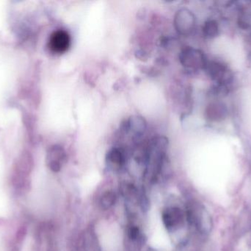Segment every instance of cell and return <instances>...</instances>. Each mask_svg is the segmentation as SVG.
I'll list each match as a JSON object with an SVG mask.
<instances>
[{
    "instance_id": "8fae6325",
    "label": "cell",
    "mask_w": 251,
    "mask_h": 251,
    "mask_svg": "<svg viewBox=\"0 0 251 251\" xmlns=\"http://www.w3.org/2000/svg\"><path fill=\"white\" fill-rule=\"evenodd\" d=\"M203 32L207 37H215L218 33V25L215 21L209 20L203 26Z\"/></svg>"
},
{
    "instance_id": "ba28073f",
    "label": "cell",
    "mask_w": 251,
    "mask_h": 251,
    "mask_svg": "<svg viewBox=\"0 0 251 251\" xmlns=\"http://www.w3.org/2000/svg\"><path fill=\"white\" fill-rule=\"evenodd\" d=\"M125 156L120 149H111L106 156L107 166L113 170H119L125 164Z\"/></svg>"
},
{
    "instance_id": "30bf717a",
    "label": "cell",
    "mask_w": 251,
    "mask_h": 251,
    "mask_svg": "<svg viewBox=\"0 0 251 251\" xmlns=\"http://www.w3.org/2000/svg\"><path fill=\"white\" fill-rule=\"evenodd\" d=\"M117 196L112 190H107L101 195L100 199V204L101 209L107 210L110 209L116 203Z\"/></svg>"
},
{
    "instance_id": "8992f818",
    "label": "cell",
    "mask_w": 251,
    "mask_h": 251,
    "mask_svg": "<svg viewBox=\"0 0 251 251\" xmlns=\"http://www.w3.org/2000/svg\"><path fill=\"white\" fill-rule=\"evenodd\" d=\"M66 161V153L63 147L52 146L49 150L47 156V164L49 168L54 172H59Z\"/></svg>"
},
{
    "instance_id": "7a4b0ae2",
    "label": "cell",
    "mask_w": 251,
    "mask_h": 251,
    "mask_svg": "<svg viewBox=\"0 0 251 251\" xmlns=\"http://www.w3.org/2000/svg\"><path fill=\"white\" fill-rule=\"evenodd\" d=\"M162 222L170 234H176L181 231L187 223L186 209L180 206L171 205L166 206L162 211Z\"/></svg>"
},
{
    "instance_id": "6da1fadb",
    "label": "cell",
    "mask_w": 251,
    "mask_h": 251,
    "mask_svg": "<svg viewBox=\"0 0 251 251\" xmlns=\"http://www.w3.org/2000/svg\"><path fill=\"white\" fill-rule=\"evenodd\" d=\"M187 223L203 235L209 234L212 228V221L208 211L203 205L191 203L187 206Z\"/></svg>"
},
{
    "instance_id": "5b68a950",
    "label": "cell",
    "mask_w": 251,
    "mask_h": 251,
    "mask_svg": "<svg viewBox=\"0 0 251 251\" xmlns=\"http://www.w3.org/2000/svg\"><path fill=\"white\" fill-rule=\"evenodd\" d=\"M71 36L64 29H57L50 35L49 49L51 53L63 54L68 51L71 46Z\"/></svg>"
},
{
    "instance_id": "277c9868",
    "label": "cell",
    "mask_w": 251,
    "mask_h": 251,
    "mask_svg": "<svg viewBox=\"0 0 251 251\" xmlns=\"http://www.w3.org/2000/svg\"><path fill=\"white\" fill-rule=\"evenodd\" d=\"M174 25L179 33L187 35L191 33L196 25L194 14L188 9H180L174 19Z\"/></svg>"
},
{
    "instance_id": "7c38bea8",
    "label": "cell",
    "mask_w": 251,
    "mask_h": 251,
    "mask_svg": "<svg viewBox=\"0 0 251 251\" xmlns=\"http://www.w3.org/2000/svg\"><path fill=\"white\" fill-rule=\"evenodd\" d=\"M128 236L130 240H138L140 236V230L138 227L136 225H131L128 230Z\"/></svg>"
},
{
    "instance_id": "3957f363",
    "label": "cell",
    "mask_w": 251,
    "mask_h": 251,
    "mask_svg": "<svg viewBox=\"0 0 251 251\" xmlns=\"http://www.w3.org/2000/svg\"><path fill=\"white\" fill-rule=\"evenodd\" d=\"M180 61L183 66L192 69H205L207 64L204 54L193 47H187L182 50L180 54Z\"/></svg>"
},
{
    "instance_id": "52a82bcc",
    "label": "cell",
    "mask_w": 251,
    "mask_h": 251,
    "mask_svg": "<svg viewBox=\"0 0 251 251\" xmlns=\"http://www.w3.org/2000/svg\"><path fill=\"white\" fill-rule=\"evenodd\" d=\"M209 72L210 76L215 81H218L221 85H225L228 82V71L224 64L218 62H211L206 64V68Z\"/></svg>"
},
{
    "instance_id": "9c48e42d",
    "label": "cell",
    "mask_w": 251,
    "mask_h": 251,
    "mask_svg": "<svg viewBox=\"0 0 251 251\" xmlns=\"http://www.w3.org/2000/svg\"><path fill=\"white\" fill-rule=\"evenodd\" d=\"M208 118L212 121H221L227 115V109L223 103H212L206 111Z\"/></svg>"
}]
</instances>
